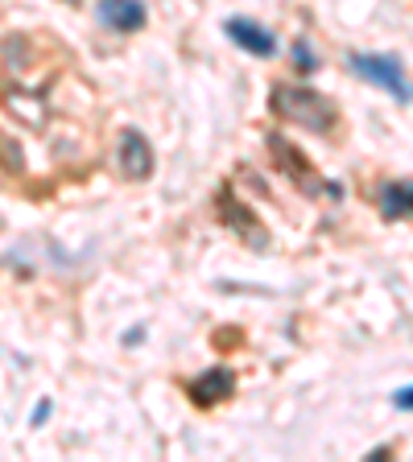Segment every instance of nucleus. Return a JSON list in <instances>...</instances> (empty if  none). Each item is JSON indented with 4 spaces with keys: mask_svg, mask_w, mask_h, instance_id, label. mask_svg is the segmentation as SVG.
Returning a JSON list of instances; mask_svg holds the SVG:
<instances>
[{
    "mask_svg": "<svg viewBox=\"0 0 413 462\" xmlns=\"http://www.w3.org/2000/svg\"><path fill=\"white\" fill-rule=\"evenodd\" d=\"M269 112H273L281 124L306 128L315 137H331L339 128V108L335 99H326L323 91L306 87V83H273L269 91Z\"/></svg>",
    "mask_w": 413,
    "mask_h": 462,
    "instance_id": "nucleus-1",
    "label": "nucleus"
},
{
    "mask_svg": "<svg viewBox=\"0 0 413 462\" xmlns=\"http://www.w3.org/2000/svg\"><path fill=\"white\" fill-rule=\"evenodd\" d=\"M265 149H269V158H273V166L298 186V195L323 198V203H339V198H344V186L318 174L315 161L306 158V153L286 137V132H277V128H273V132H265Z\"/></svg>",
    "mask_w": 413,
    "mask_h": 462,
    "instance_id": "nucleus-2",
    "label": "nucleus"
},
{
    "mask_svg": "<svg viewBox=\"0 0 413 462\" xmlns=\"http://www.w3.org/2000/svg\"><path fill=\"white\" fill-rule=\"evenodd\" d=\"M355 79L381 87L384 95H393L397 104H409V75H405V59L397 54H347Z\"/></svg>",
    "mask_w": 413,
    "mask_h": 462,
    "instance_id": "nucleus-3",
    "label": "nucleus"
},
{
    "mask_svg": "<svg viewBox=\"0 0 413 462\" xmlns=\"http://www.w3.org/2000/svg\"><path fill=\"white\" fill-rule=\"evenodd\" d=\"M216 215H219V223L232 231V236H240L248 248H269V231H265V223H261V215H256L252 207H248L244 198L236 195L232 186H224L216 195Z\"/></svg>",
    "mask_w": 413,
    "mask_h": 462,
    "instance_id": "nucleus-4",
    "label": "nucleus"
},
{
    "mask_svg": "<svg viewBox=\"0 0 413 462\" xmlns=\"http://www.w3.org/2000/svg\"><path fill=\"white\" fill-rule=\"evenodd\" d=\"M116 169L124 182H149L153 177V169H158V153H153V145H149V137L141 132V128H124L116 140Z\"/></svg>",
    "mask_w": 413,
    "mask_h": 462,
    "instance_id": "nucleus-5",
    "label": "nucleus"
},
{
    "mask_svg": "<svg viewBox=\"0 0 413 462\" xmlns=\"http://www.w3.org/2000/svg\"><path fill=\"white\" fill-rule=\"evenodd\" d=\"M182 388H187V401L195 404V409H216V404H224V401L236 396L240 376L232 372V367L216 364V367H206V372H198L195 380H187Z\"/></svg>",
    "mask_w": 413,
    "mask_h": 462,
    "instance_id": "nucleus-6",
    "label": "nucleus"
},
{
    "mask_svg": "<svg viewBox=\"0 0 413 462\" xmlns=\"http://www.w3.org/2000/svg\"><path fill=\"white\" fill-rule=\"evenodd\" d=\"M224 33H227V41H236V46L244 50V54H252V59H273L277 54L273 30L261 25V21H252V17H227Z\"/></svg>",
    "mask_w": 413,
    "mask_h": 462,
    "instance_id": "nucleus-7",
    "label": "nucleus"
},
{
    "mask_svg": "<svg viewBox=\"0 0 413 462\" xmlns=\"http://www.w3.org/2000/svg\"><path fill=\"white\" fill-rule=\"evenodd\" d=\"M96 21L112 33H141L149 21L145 0H96Z\"/></svg>",
    "mask_w": 413,
    "mask_h": 462,
    "instance_id": "nucleus-8",
    "label": "nucleus"
},
{
    "mask_svg": "<svg viewBox=\"0 0 413 462\" xmlns=\"http://www.w3.org/2000/svg\"><path fill=\"white\" fill-rule=\"evenodd\" d=\"M376 207H381L384 223H405L409 219V177H389L376 186Z\"/></svg>",
    "mask_w": 413,
    "mask_h": 462,
    "instance_id": "nucleus-9",
    "label": "nucleus"
},
{
    "mask_svg": "<svg viewBox=\"0 0 413 462\" xmlns=\"http://www.w3.org/2000/svg\"><path fill=\"white\" fill-rule=\"evenodd\" d=\"M289 59H294V70H298V75H315V70L323 67V62H318V54H315V46H310L306 38H298V41H294Z\"/></svg>",
    "mask_w": 413,
    "mask_h": 462,
    "instance_id": "nucleus-10",
    "label": "nucleus"
},
{
    "mask_svg": "<svg viewBox=\"0 0 413 462\" xmlns=\"http://www.w3.org/2000/svg\"><path fill=\"white\" fill-rule=\"evenodd\" d=\"M50 413H54V401H50V396H41L38 409L30 413V425H33V430H38V425H46V421H50Z\"/></svg>",
    "mask_w": 413,
    "mask_h": 462,
    "instance_id": "nucleus-11",
    "label": "nucleus"
},
{
    "mask_svg": "<svg viewBox=\"0 0 413 462\" xmlns=\"http://www.w3.org/2000/svg\"><path fill=\"white\" fill-rule=\"evenodd\" d=\"M393 409H401V413H409V409H413V396H409V384H405V388H397V393H393Z\"/></svg>",
    "mask_w": 413,
    "mask_h": 462,
    "instance_id": "nucleus-12",
    "label": "nucleus"
},
{
    "mask_svg": "<svg viewBox=\"0 0 413 462\" xmlns=\"http://www.w3.org/2000/svg\"><path fill=\"white\" fill-rule=\"evenodd\" d=\"M120 343H124V347H133V343H145V331H128V335L120 339Z\"/></svg>",
    "mask_w": 413,
    "mask_h": 462,
    "instance_id": "nucleus-13",
    "label": "nucleus"
},
{
    "mask_svg": "<svg viewBox=\"0 0 413 462\" xmlns=\"http://www.w3.org/2000/svg\"><path fill=\"white\" fill-rule=\"evenodd\" d=\"M62 5H70V9H75V5H83V0H62Z\"/></svg>",
    "mask_w": 413,
    "mask_h": 462,
    "instance_id": "nucleus-14",
    "label": "nucleus"
}]
</instances>
